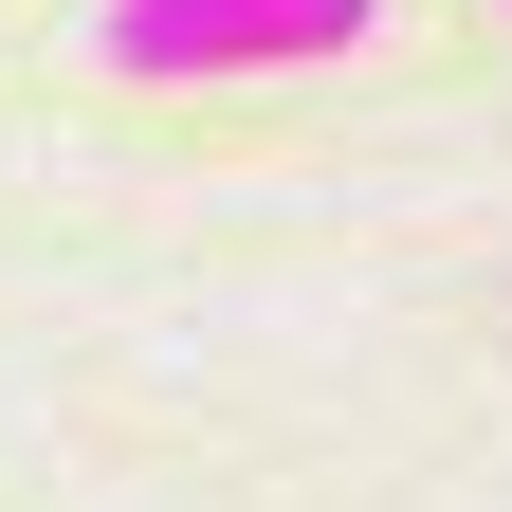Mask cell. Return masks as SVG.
<instances>
[{
  "label": "cell",
  "mask_w": 512,
  "mask_h": 512,
  "mask_svg": "<svg viewBox=\"0 0 512 512\" xmlns=\"http://www.w3.org/2000/svg\"><path fill=\"white\" fill-rule=\"evenodd\" d=\"M348 37L366 0H92V74H293Z\"/></svg>",
  "instance_id": "cell-1"
}]
</instances>
